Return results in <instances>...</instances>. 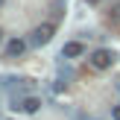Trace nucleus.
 <instances>
[{
  "label": "nucleus",
  "mask_w": 120,
  "mask_h": 120,
  "mask_svg": "<svg viewBox=\"0 0 120 120\" xmlns=\"http://www.w3.org/2000/svg\"><path fill=\"white\" fill-rule=\"evenodd\" d=\"M0 3H3V0H0Z\"/></svg>",
  "instance_id": "nucleus-10"
},
{
  "label": "nucleus",
  "mask_w": 120,
  "mask_h": 120,
  "mask_svg": "<svg viewBox=\"0 0 120 120\" xmlns=\"http://www.w3.org/2000/svg\"><path fill=\"white\" fill-rule=\"evenodd\" d=\"M53 32H56V26H53V23H41V26H35V29H32V38H29V44H32V47H44L47 41L53 38Z\"/></svg>",
  "instance_id": "nucleus-2"
},
{
  "label": "nucleus",
  "mask_w": 120,
  "mask_h": 120,
  "mask_svg": "<svg viewBox=\"0 0 120 120\" xmlns=\"http://www.w3.org/2000/svg\"><path fill=\"white\" fill-rule=\"evenodd\" d=\"M23 50H26V41H23V38H12L9 44H6V56H9V59H18Z\"/></svg>",
  "instance_id": "nucleus-5"
},
{
  "label": "nucleus",
  "mask_w": 120,
  "mask_h": 120,
  "mask_svg": "<svg viewBox=\"0 0 120 120\" xmlns=\"http://www.w3.org/2000/svg\"><path fill=\"white\" fill-rule=\"evenodd\" d=\"M0 41H3V29H0Z\"/></svg>",
  "instance_id": "nucleus-8"
},
{
  "label": "nucleus",
  "mask_w": 120,
  "mask_h": 120,
  "mask_svg": "<svg viewBox=\"0 0 120 120\" xmlns=\"http://www.w3.org/2000/svg\"><path fill=\"white\" fill-rule=\"evenodd\" d=\"M114 62H117V53L109 50V47H100V50H94L91 56H88V64H91L94 70H109Z\"/></svg>",
  "instance_id": "nucleus-1"
},
{
  "label": "nucleus",
  "mask_w": 120,
  "mask_h": 120,
  "mask_svg": "<svg viewBox=\"0 0 120 120\" xmlns=\"http://www.w3.org/2000/svg\"><path fill=\"white\" fill-rule=\"evenodd\" d=\"M109 21H111V26H120V3H117V6H111V12H109Z\"/></svg>",
  "instance_id": "nucleus-6"
},
{
  "label": "nucleus",
  "mask_w": 120,
  "mask_h": 120,
  "mask_svg": "<svg viewBox=\"0 0 120 120\" xmlns=\"http://www.w3.org/2000/svg\"><path fill=\"white\" fill-rule=\"evenodd\" d=\"M12 109L26 111V114H35V111L41 109V100H38V97H21V100H15V105H12Z\"/></svg>",
  "instance_id": "nucleus-3"
},
{
  "label": "nucleus",
  "mask_w": 120,
  "mask_h": 120,
  "mask_svg": "<svg viewBox=\"0 0 120 120\" xmlns=\"http://www.w3.org/2000/svg\"><path fill=\"white\" fill-rule=\"evenodd\" d=\"M111 114H114V120H120V105H114V111H111Z\"/></svg>",
  "instance_id": "nucleus-7"
},
{
  "label": "nucleus",
  "mask_w": 120,
  "mask_h": 120,
  "mask_svg": "<svg viewBox=\"0 0 120 120\" xmlns=\"http://www.w3.org/2000/svg\"><path fill=\"white\" fill-rule=\"evenodd\" d=\"M82 53H85V47H82L79 41H68V44L62 47V59H79Z\"/></svg>",
  "instance_id": "nucleus-4"
},
{
  "label": "nucleus",
  "mask_w": 120,
  "mask_h": 120,
  "mask_svg": "<svg viewBox=\"0 0 120 120\" xmlns=\"http://www.w3.org/2000/svg\"><path fill=\"white\" fill-rule=\"evenodd\" d=\"M88 120H97V117H88Z\"/></svg>",
  "instance_id": "nucleus-9"
}]
</instances>
